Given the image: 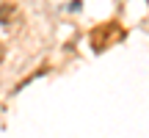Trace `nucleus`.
<instances>
[{
  "instance_id": "f257e3e1",
  "label": "nucleus",
  "mask_w": 149,
  "mask_h": 138,
  "mask_svg": "<svg viewBox=\"0 0 149 138\" xmlns=\"http://www.w3.org/2000/svg\"><path fill=\"white\" fill-rule=\"evenodd\" d=\"M17 20V6L14 3H3L0 6V22H3V28H11Z\"/></svg>"
},
{
  "instance_id": "f03ea898",
  "label": "nucleus",
  "mask_w": 149,
  "mask_h": 138,
  "mask_svg": "<svg viewBox=\"0 0 149 138\" xmlns=\"http://www.w3.org/2000/svg\"><path fill=\"white\" fill-rule=\"evenodd\" d=\"M3 58H6V44L0 42V64H3Z\"/></svg>"
},
{
  "instance_id": "7ed1b4c3",
  "label": "nucleus",
  "mask_w": 149,
  "mask_h": 138,
  "mask_svg": "<svg viewBox=\"0 0 149 138\" xmlns=\"http://www.w3.org/2000/svg\"><path fill=\"white\" fill-rule=\"evenodd\" d=\"M146 3H149V0H146Z\"/></svg>"
}]
</instances>
